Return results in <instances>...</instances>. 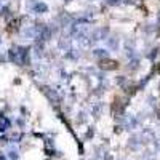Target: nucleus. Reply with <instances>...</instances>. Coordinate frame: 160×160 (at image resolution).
Wrapping results in <instances>:
<instances>
[{
	"label": "nucleus",
	"mask_w": 160,
	"mask_h": 160,
	"mask_svg": "<svg viewBox=\"0 0 160 160\" xmlns=\"http://www.w3.org/2000/svg\"><path fill=\"white\" fill-rule=\"evenodd\" d=\"M13 29H18V21H13V22L10 24V28H8V31H13Z\"/></svg>",
	"instance_id": "f03ea898"
},
{
	"label": "nucleus",
	"mask_w": 160,
	"mask_h": 160,
	"mask_svg": "<svg viewBox=\"0 0 160 160\" xmlns=\"http://www.w3.org/2000/svg\"><path fill=\"white\" fill-rule=\"evenodd\" d=\"M99 66H101L102 69H106V71H115L118 68V62L114 61V59H102L99 62Z\"/></svg>",
	"instance_id": "f257e3e1"
}]
</instances>
